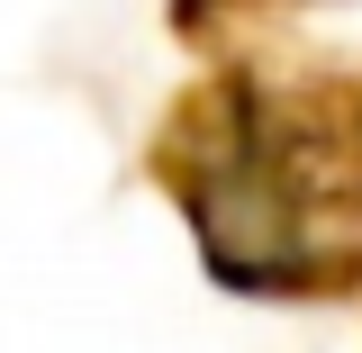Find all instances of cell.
<instances>
[{
	"mask_svg": "<svg viewBox=\"0 0 362 353\" xmlns=\"http://www.w3.org/2000/svg\"><path fill=\"white\" fill-rule=\"evenodd\" d=\"M218 9H226V0H173V28H181V37H199Z\"/></svg>",
	"mask_w": 362,
	"mask_h": 353,
	"instance_id": "7a4b0ae2",
	"label": "cell"
},
{
	"mask_svg": "<svg viewBox=\"0 0 362 353\" xmlns=\"http://www.w3.org/2000/svg\"><path fill=\"white\" fill-rule=\"evenodd\" d=\"M344 127H354V154H362V100H344Z\"/></svg>",
	"mask_w": 362,
	"mask_h": 353,
	"instance_id": "3957f363",
	"label": "cell"
},
{
	"mask_svg": "<svg viewBox=\"0 0 362 353\" xmlns=\"http://www.w3.org/2000/svg\"><path fill=\"white\" fill-rule=\"evenodd\" d=\"M154 173L226 290L326 299L362 281V154L317 100L218 73L154 136Z\"/></svg>",
	"mask_w": 362,
	"mask_h": 353,
	"instance_id": "6da1fadb",
	"label": "cell"
}]
</instances>
